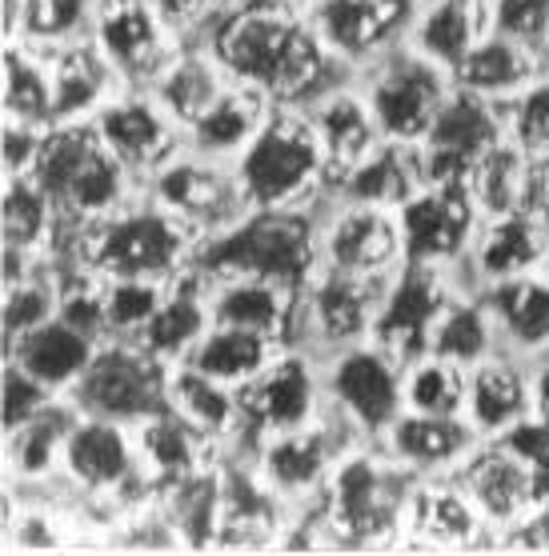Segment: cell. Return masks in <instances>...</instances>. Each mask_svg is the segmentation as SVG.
Returning a JSON list of instances; mask_svg holds the SVG:
<instances>
[{"instance_id": "f6af8a7d", "label": "cell", "mask_w": 549, "mask_h": 556, "mask_svg": "<svg viewBox=\"0 0 549 556\" xmlns=\"http://www.w3.org/2000/svg\"><path fill=\"white\" fill-rule=\"evenodd\" d=\"M57 228H61V208L40 189L37 177H4V192H0V237H4V244L49 256Z\"/></svg>"}, {"instance_id": "603a6c76", "label": "cell", "mask_w": 549, "mask_h": 556, "mask_svg": "<svg viewBox=\"0 0 549 556\" xmlns=\"http://www.w3.org/2000/svg\"><path fill=\"white\" fill-rule=\"evenodd\" d=\"M413 548H486L498 544L458 472L417 477L405 501V541Z\"/></svg>"}, {"instance_id": "44dd1931", "label": "cell", "mask_w": 549, "mask_h": 556, "mask_svg": "<svg viewBox=\"0 0 549 556\" xmlns=\"http://www.w3.org/2000/svg\"><path fill=\"white\" fill-rule=\"evenodd\" d=\"M422 0H313L309 21L321 45L349 68H365L409 37Z\"/></svg>"}, {"instance_id": "9c48e42d", "label": "cell", "mask_w": 549, "mask_h": 556, "mask_svg": "<svg viewBox=\"0 0 549 556\" xmlns=\"http://www.w3.org/2000/svg\"><path fill=\"white\" fill-rule=\"evenodd\" d=\"M325 377H321V356L297 344H285L273 356V365L241 389V437L225 456H249L257 441L273 432L305 429L325 417Z\"/></svg>"}, {"instance_id": "4316f807", "label": "cell", "mask_w": 549, "mask_h": 556, "mask_svg": "<svg viewBox=\"0 0 549 556\" xmlns=\"http://www.w3.org/2000/svg\"><path fill=\"white\" fill-rule=\"evenodd\" d=\"M305 113H309V125H313V132H317V140H321V152H325L329 189L346 177V173H353V168L385 140L358 80L337 85V89H329L325 97L309 101Z\"/></svg>"}, {"instance_id": "b9f144b4", "label": "cell", "mask_w": 549, "mask_h": 556, "mask_svg": "<svg viewBox=\"0 0 549 556\" xmlns=\"http://www.w3.org/2000/svg\"><path fill=\"white\" fill-rule=\"evenodd\" d=\"M534 185H537V156L513 144L510 137L494 144V149L477 161L470 177V192L477 208L486 216L517 213V208H534Z\"/></svg>"}, {"instance_id": "ee69618b", "label": "cell", "mask_w": 549, "mask_h": 556, "mask_svg": "<svg viewBox=\"0 0 549 556\" xmlns=\"http://www.w3.org/2000/svg\"><path fill=\"white\" fill-rule=\"evenodd\" d=\"M4 121L52 128V64L49 52L25 40H4Z\"/></svg>"}, {"instance_id": "f546056e", "label": "cell", "mask_w": 549, "mask_h": 556, "mask_svg": "<svg viewBox=\"0 0 549 556\" xmlns=\"http://www.w3.org/2000/svg\"><path fill=\"white\" fill-rule=\"evenodd\" d=\"M97 349H101V341H92L89 332L73 329L61 316H52V320H45L37 329H28L25 337L4 341V361L21 365L28 377H37L57 396H68L80 384V377L89 372Z\"/></svg>"}, {"instance_id": "680465c9", "label": "cell", "mask_w": 549, "mask_h": 556, "mask_svg": "<svg viewBox=\"0 0 549 556\" xmlns=\"http://www.w3.org/2000/svg\"><path fill=\"white\" fill-rule=\"evenodd\" d=\"M25 25V0H4V40H21Z\"/></svg>"}, {"instance_id": "74e56055", "label": "cell", "mask_w": 549, "mask_h": 556, "mask_svg": "<svg viewBox=\"0 0 549 556\" xmlns=\"http://www.w3.org/2000/svg\"><path fill=\"white\" fill-rule=\"evenodd\" d=\"M229 80L233 76L221 68V61L209 52V45H204L201 37H189L177 49V56L157 73L149 92H153V101L161 104V109L180 125V132H185L209 104L217 101L221 89H225Z\"/></svg>"}, {"instance_id": "f5cc1de1", "label": "cell", "mask_w": 549, "mask_h": 556, "mask_svg": "<svg viewBox=\"0 0 549 556\" xmlns=\"http://www.w3.org/2000/svg\"><path fill=\"white\" fill-rule=\"evenodd\" d=\"M57 392H49L37 377H28L25 368L4 361V384H0V417H4V432L21 429L25 420H33L40 408L49 405Z\"/></svg>"}, {"instance_id": "83f0119b", "label": "cell", "mask_w": 549, "mask_h": 556, "mask_svg": "<svg viewBox=\"0 0 549 556\" xmlns=\"http://www.w3.org/2000/svg\"><path fill=\"white\" fill-rule=\"evenodd\" d=\"M137 432V456H141V472L153 489H165V484H177L192 472H204V468H217L225 460V444L213 441L209 432H201L197 425L173 413V408H161L153 417H145L141 425H133Z\"/></svg>"}, {"instance_id": "ab89813d", "label": "cell", "mask_w": 549, "mask_h": 556, "mask_svg": "<svg viewBox=\"0 0 549 556\" xmlns=\"http://www.w3.org/2000/svg\"><path fill=\"white\" fill-rule=\"evenodd\" d=\"M169 408L225 444V453L241 437V389L221 384L209 372L192 368L189 361H177L169 368Z\"/></svg>"}, {"instance_id": "3957f363", "label": "cell", "mask_w": 549, "mask_h": 556, "mask_svg": "<svg viewBox=\"0 0 549 556\" xmlns=\"http://www.w3.org/2000/svg\"><path fill=\"white\" fill-rule=\"evenodd\" d=\"M417 472L397 465L377 441L349 448L317 501L325 544L394 548L405 541V501Z\"/></svg>"}, {"instance_id": "ba28073f", "label": "cell", "mask_w": 549, "mask_h": 556, "mask_svg": "<svg viewBox=\"0 0 549 556\" xmlns=\"http://www.w3.org/2000/svg\"><path fill=\"white\" fill-rule=\"evenodd\" d=\"M358 444H365V437L325 408V417L317 425L273 432L265 441H257V448L245 460L253 465V472L261 477L269 493L277 496L289 513H297V508L317 505L337 460Z\"/></svg>"}, {"instance_id": "7a4b0ae2", "label": "cell", "mask_w": 549, "mask_h": 556, "mask_svg": "<svg viewBox=\"0 0 549 556\" xmlns=\"http://www.w3.org/2000/svg\"><path fill=\"white\" fill-rule=\"evenodd\" d=\"M197 253L201 237L185 220L149 197H137L97 225H68L49 261L57 273L89 268L97 277L177 280L185 268L197 265Z\"/></svg>"}, {"instance_id": "d590c367", "label": "cell", "mask_w": 549, "mask_h": 556, "mask_svg": "<svg viewBox=\"0 0 549 556\" xmlns=\"http://www.w3.org/2000/svg\"><path fill=\"white\" fill-rule=\"evenodd\" d=\"M486 33L489 0H422L405 40L434 64L458 73V64L470 56L473 45Z\"/></svg>"}, {"instance_id": "94428289", "label": "cell", "mask_w": 549, "mask_h": 556, "mask_svg": "<svg viewBox=\"0 0 549 556\" xmlns=\"http://www.w3.org/2000/svg\"><path fill=\"white\" fill-rule=\"evenodd\" d=\"M297 4H313V0H297Z\"/></svg>"}, {"instance_id": "484cf974", "label": "cell", "mask_w": 549, "mask_h": 556, "mask_svg": "<svg viewBox=\"0 0 549 556\" xmlns=\"http://www.w3.org/2000/svg\"><path fill=\"white\" fill-rule=\"evenodd\" d=\"M209 277V273H204ZM209 308L217 325L253 329L277 344H297L301 289L265 277H209Z\"/></svg>"}, {"instance_id": "7c38bea8", "label": "cell", "mask_w": 549, "mask_h": 556, "mask_svg": "<svg viewBox=\"0 0 549 556\" xmlns=\"http://www.w3.org/2000/svg\"><path fill=\"white\" fill-rule=\"evenodd\" d=\"M145 197L161 208L185 220V225L204 241H213L233 225H241L253 213V204L245 197L237 168L229 161H213L192 149H180L169 165H161L153 177L145 180Z\"/></svg>"}, {"instance_id": "816d5d0a", "label": "cell", "mask_w": 549, "mask_h": 556, "mask_svg": "<svg viewBox=\"0 0 549 556\" xmlns=\"http://www.w3.org/2000/svg\"><path fill=\"white\" fill-rule=\"evenodd\" d=\"M489 28L541 52L549 40V0H489Z\"/></svg>"}, {"instance_id": "4dcf8cb0", "label": "cell", "mask_w": 549, "mask_h": 556, "mask_svg": "<svg viewBox=\"0 0 549 556\" xmlns=\"http://www.w3.org/2000/svg\"><path fill=\"white\" fill-rule=\"evenodd\" d=\"M49 64H52V125L92 121L104 104L113 101L116 92L128 89L92 40H80V45L49 52Z\"/></svg>"}, {"instance_id": "ffe728a7", "label": "cell", "mask_w": 549, "mask_h": 556, "mask_svg": "<svg viewBox=\"0 0 549 556\" xmlns=\"http://www.w3.org/2000/svg\"><path fill=\"white\" fill-rule=\"evenodd\" d=\"M92 45L128 89H149L157 73L177 56L185 37L157 13L153 0H101Z\"/></svg>"}, {"instance_id": "ac0fdd59", "label": "cell", "mask_w": 549, "mask_h": 556, "mask_svg": "<svg viewBox=\"0 0 549 556\" xmlns=\"http://www.w3.org/2000/svg\"><path fill=\"white\" fill-rule=\"evenodd\" d=\"M461 289H465L461 277L449 268L401 265V273L382 292L377 320H373V341L389 349L397 361H413V356L429 353L437 320Z\"/></svg>"}, {"instance_id": "8992f818", "label": "cell", "mask_w": 549, "mask_h": 556, "mask_svg": "<svg viewBox=\"0 0 549 556\" xmlns=\"http://www.w3.org/2000/svg\"><path fill=\"white\" fill-rule=\"evenodd\" d=\"M233 168L253 208H313L329 192L321 140L297 104H277Z\"/></svg>"}, {"instance_id": "bcb514c9", "label": "cell", "mask_w": 549, "mask_h": 556, "mask_svg": "<svg viewBox=\"0 0 549 556\" xmlns=\"http://www.w3.org/2000/svg\"><path fill=\"white\" fill-rule=\"evenodd\" d=\"M465 389H470V368L453 365L446 356L422 353L405 361V413L425 417H465Z\"/></svg>"}, {"instance_id": "db71d44e", "label": "cell", "mask_w": 549, "mask_h": 556, "mask_svg": "<svg viewBox=\"0 0 549 556\" xmlns=\"http://www.w3.org/2000/svg\"><path fill=\"white\" fill-rule=\"evenodd\" d=\"M45 132H49V128L4 121V128H0V161H4V177H28V173L37 168Z\"/></svg>"}, {"instance_id": "d4e9b609", "label": "cell", "mask_w": 549, "mask_h": 556, "mask_svg": "<svg viewBox=\"0 0 549 556\" xmlns=\"http://www.w3.org/2000/svg\"><path fill=\"white\" fill-rule=\"evenodd\" d=\"M529 417H534V361L494 353L470 368L465 420L482 441H501Z\"/></svg>"}, {"instance_id": "52a82bcc", "label": "cell", "mask_w": 549, "mask_h": 556, "mask_svg": "<svg viewBox=\"0 0 549 556\" xmlns=\"http://www.w3.org/2000/svg\"><path fill=\"white\" fill-rule=\"evenodd\" d=\"M358 85L370 101L373 116H377L382 137L401 140V144H422L434 128L437 113H441V104L449 101V92L458 89L453 73L422 56L409 40L365 64L358 73Z\"/></svg>"}, {"instance_id": "d6a6232c", "label": "cell", "mask_w": 549, "mask_h": 556, "mask_svg": "<svg viewBox=\"0 0 549 556\" xmlns=\"http://www.w3.org/2000/svg\"><path fill=\"white\" fill-rule=\"evenodd\" d=\"M277 104L269 101L265 92L253 89V85H241V80H229L221 97L209 109H204L189 128H185V149L201 152V156H213V161H237L253 137L261 132V125L269 121Z\"/></svg>"}, {"instance_id": "8d00e7d4", "label": "cell", "mask_w": 549, "mask_h": 556, "mask_svg": "<svg viewBox=\"0 0 549 556\" xmlns=\"http://www.w3.org/2000/svg\"><path fill=\"white\" fill-rule=\"evenodd\" d=\"M546 73V61L537 49H525L517 40L501 37L489 28L486 37L473 45V52L458 64L453 73V85L458 89H470L486 101L510 104L513 97H522L537 76Z\"/></svg>"}, {"instance_id": "e0dca14e", "label": "cell", "mask_w": 549, "mask_h": 556, "mask_svg": "<svg viewBox=\"0 0 549 556\" xmlns=\"http://www.w3.org/2000/svg\"><path fill=\"white\" fill-rule=\"evenodd\" d=\"M506 140V104L486 101L470 89H453L441 104L429 137L422 140L425 185H465L477 161Z\"/></svg>"}, {"instance_id": "91938a15", "label": "cell", "mask_w": 549, "mask_h": 556, "mask_svg": "<svg viewBox=\"0 0 549 556\" xmlns=\"http://www.w3.org/2000/svg\"><path fill=\"white\" fill-rule=\"evenodd\" d=\"M541 61H546V73H549V40H546V49H541Z\"/></svg>"}, {"instance_id": "11a10c76", "label": "cell", "mask_w": 549, "mask_h": 556, "mask_svg": "<svg viewBox=\"0 0 549 556\" xmlns=\"http://www.w3.org/2000/svg\"><path fill=\"white\" fill-rule=\"evenodd\" d=\"M153 4H157V13L165 16L169 25L189 40V37H201L204 28L213 25L233 0H153Z\"/></svg>"}, {"instance_id": "5b68a950", "label": "cell", "mask_w": 549, "mask_h": 556, "mask_svg": "<svg viewBox=\"0 0 549 556\" xmlns=\"http://www.w3.org/2000/svg\"><path fill=\"white\" fill-rule=\"evenodd\" d=\"M28 177H37L64 220H77V225H97L145 197V185L104 149L92 121L52 125L40 144L37 168Z\"/></svg>"}, {"instance_id": "5bb4252c", "label": "cell", "mask_w": 549, "mask_h": 556, "mask_svg": "<svg viewBox=\"0 0 549 556\" xmlns=\"http://www.w3.org/2000/svg\"><path fill=\"white\" fill-rule=\"evenodd\" d=\"M321 268L346 273V277L389 285L405 265V244L397 213L373 208V204L321 197Z\"/></svg>"}, {"instance_id": "d6986e66", "label": "cell", "mask_w": 549, "mask_h": 556, "mask_svg": "<svg viewBox=\"0 0 549 556\" xmlns=\"http://www.w3.org/2000/svg\"><path fill=\"white\" fill-rule=\"evenodd\" d=\"M382 292L385 285L346 277V273H333V268H317L313 280L301 289L297 349H309L325 361L329 353H341L349 344L370 341Z\"/></svg>"}, {"instance_id": "f1b7e54d", "label": "cell", "mask_w": 549, "mask_h": 556, "mask_svg": "<svg viewBox=\"0 0 549 556\" xmlns=\"http://www.w3.org/2000/svg\"><path fill=\"white\" fill-rule=\"evenodd\" d=\"M385 453L397 465H405L417 477H441V472H458L465 456L482 444L465 417H425V413H401L389 425L382 441Z\"/></svg>"}, {"instance_id": "f907efd6", "label": "cell", "mask_w": 549, "mask_h": 556, "mask_svg": "<svg viewBox=\"0 0 549 556\" xmlns=\"http://www.w3.org/2000/svg\"><path fill=\"white\" fill-rule=\"evenodd\" d=\"M506 137L537 161L549 156V73H541L522 97L506 104Z\"/></svg>"}, {"instance_id": "30bf717a", "label": "cell", "mask_w": 549, "mask_h": 556, "mask_svg": "<svg viewBox=\"0 0 549 556\" xmlns=\"http://www.w3.org/2000/svg\"><path fill=\"white\" fill-rule=\"evenodd\" d=\"M321 377H325L329 413L346 420L349 429H358L365 441H382L389 425L405 413V392H401L405 361H397L373 337L325 356Z\"/></svg>"}, {"instance_id": "2e32d148", "label": "cell", "mask_w": 549, "mask_h": 556, "mask_svg": "<svg viewBox=\"0 0 549 556\" xmlns=\"http://www.w3.org/2000/svg\"><path fill=\"white\" fill-rule=\"evenodd\" d=\"M458 481L498 541L549 505V477L506 441L477 444L458 468Z\"/></svg>"}, {"instance_id": "9f6ffc18", "label": "cell", "mask_w": 549, "mask_h": 556, "mask_svg": "<svg viewBox=\"0 0 549 556\" xmlns=\"http://www.w3.org/2000/svg\"><path fill=\"white\" fill-rule=\"evenodd\" d=\"M534 413L549 420V356L534 361Z\"/></svg>"}, {"instance_id": "7402d4cb", "label": "cell", "mask_w": 549, "mask_h": 556, "mask_svg": "<svg viewBox=\"0 0 549 556\" xmlns=\"http://www.w3.org/2000/svg\"><path fill=\"white\" fill-rule=\"evenodd\" d=\"M97 137L104 149L133 173V177L149 180L161 165H169L180 149H185V132L173 116L153 101L149 89H125L92 116Z\"/></svg>"}, {"instance_id": "1f68e13d", "label": "cell", "mask_w": 549, "mask_h": 556, "mask_svg": "<svg viewBox=\"0 0 549 556\" xmlns=\"http://www.w3.org/2000/svg\"><path fill=\"white\" fill-rule=\"evenodd\" d=\"M494 325H498L501 353H513L522 361L549 356V265L525 277L501 280L482 289Z\"/></svg>"}, {"instance_id": "7dc6e473", "label": "cell", "mask_w": 549, "mask_h": 556, "mask_svg": "<svg viewBox=\"0 0 549 556\" xmlns=\"http://www.w3.org/2000/svg\"><path fill=\"white\" fill-rule=\"evenodd\" d=\"M101 0H25L21 40L40 52H57L92 40Z\"/></svg>"}, {"instance_id": "c3c4849f", "label": "cell", "mask_w": 549, "mask_h": 556, "mask_svg": "<svg viewBox=\"0 0 549 556\" xmlns=\"http://www.w3.org/2000/svg\"><path fill=\"white\" fill-rule=\"evenodd\" d=\"M104 280V325L109 341H141L169 292V280L101 277Z\"/></svg>"}, {"instance_id": "e575fe53", "label": "cell", "mask_w": 549, "mask_h": 556, "mask_svg": "<svg viewBox=\"0 0 549 556\" xmlns=\"http://www.w3.org/2000/svg\"><path fill=\"white\" fill-rule=\"evenodd\" d=\"M425 189V168H422V144H401V140H382L377 149L361 161L353 173L337 180L329 197L353 204H373V208H389L397 213L401 204Z\"/></svg>"}, {"instance_id": "681fc988", "label": "cell", "mask_w": 549, "mask_h": 556, "mask_svg": "<svg viewBox=\"0 0 549 556\" xmlns=\"http://www.w3.org/2000/svg\"><path fill=\"white\" fill-rule=\"evenodd\" d=\"M61 313V280L45 265L33 277L4 285V304H0V320H4V341L25 337L28 329H37L45 320Z\"/></svg>"}, {"instance_id": "60d3db41", "label": "cell", "mask_w": 549, "mask_h": 556, "mask_svg": "<svg viewBox=\"0 0 549 556\" xmlns=\"http://www.w3.org/2000/svg\"><path fill=\"white\" fill-rule=\"evenodd\" d=\"M285 344H277L273 337H261L253 329H237V325H209L204 337L192 344V353L185 356L192 368L209 372L213 380L229 384V389H245L253 384L269 365L273 356L282 353Z\"/></svg>"}, {"instance_id": "7bdbcfd3", "label": "cell", "mask_w": 549, "mask_h": 556, "mask_svg": "<svg viewBox=\"0 0 549 556\" xmlns=\"http://www.w3.org/2000/svg\"><path fill=\"white\" fill-rule=\"evenodd\" d=\"M429 353L446 356V361H453L461 368L482 365L494 353H501L498 325H494V313H489L482 292L461 289L446 304V313H441L434 329V341H429Z\"/></svg>"}, {"instance_id": "277c9868", "label": "cell", "mask_w": 549, "mask_h": 556, "mask_svg": "<svg viewBox=\"0 0 549 556\" xmlns=\"http://www.w3.org/2000/svg\"><path fill=\"white\" fill-rule=\"evenodd\" d=\"M197 268L209 277H265L305 289L321 268V213L253 208L241 225L201 244Z\"/></svg>"}, {"instance_id": "6da1fadb", "label": "cell", "mask_w": 549, "mask_h": 556, "mask_svg": "<svg viewBox=\"0 0 549 556\" xmlns=\"http://www.w3.org/2000/svg\"><path fill=\"white\" fill-rule=\"evenodd\" d=\"M201 40L233 80L261 89L273 104L305 109L337 85L358 80V68L321 45L309 4L297 0H233Z\"/></svg>"}, {"instance_id": "4fadbf2b", "label": "cell", "mask_w": 549, "mask_h": 556, "mask_svg": "<svg viewBox=\"0 0 549 556\" xmlns=\"http://www.w3.org/2000/svg\"><path fill=\"white\" fill-rule=\"evenodd\" d=\"M169 368L173 365L149 353L141 341H104L68 396L80 405V413L141 425L169 405Z\"/></svg>"}, {"instance_id": "6f0895ef", "label": "cell", "mask_w": 549, "mask_h": 556, "mask_svg": "<svg viewBox=\"0 0 549 556\" xmlns=\"http://www.w3.org/2000/svg\"><path fill=\"white\" fill-rule=\"evenodd\" d=\"M534 213L546 220L549 228V156L537 161V185H534Z\"/></svg>"}, {"instance_id": "836d02e7", "label": "cell", "mask_w": 549, "mask_h": 556, "mask_svg": "<svg viewBox=\"0 0 549 556\" xmlns=\"http://www.w3.org/2000/svg\"><path fill=\"white\" fill-rule=\"evenodd\" d=\"M80 405L73 396H52L37 417L21 429L4 432V481L40 484L61 472V456L68 444V432L77 429Z\"/></svg>"}, {"instance_id": "f35d334b", "label": "cell", "mask_w": 549, "mask_h": 556, "mask_svg": "<svg viewBox=\"0 0 549 556\" xmlns=\"http://www.w3.org/2000/svg\"><path fill=\"white\" fill-rule=\"evenodd\" d=\"M213 325V308H209V277L192 265L177 280H169V292L157 316L149 320L141 344L157 353L165 365H177L192 353V344L201 341L204 329Z\"/></svg>"}, {"instance_id": "9a60e30c", "label": "cell", "mask_w": 549, "mask_h": 556, "mask_svg": "<svg viewBox=\"0 0 549 556\" xmlns=\"http://www.w3.org/2000/svg\"><path fill=\"white\" fill-rule=\"evenodd\" d=\"M486 213L465 185H425L397 208L405 265H429L461 273Z\"/></svg>"}, {"instance_id": "8fae6325", "label": "cell", "mask_w": 549, "mask_h": 556, "mask_svg": "<svg viewBox=\"0 0 549 556\" xmlns=\"http://www.w3.org/2000/svg\"><path fill=\"white\" fill-rule=\"evenodd\" d=\"M57 477L73 493L92 496V501H116V505H125V513L157 496V489L141 472L133 425L92 417V413H80L77 429L68 432Z\"/></svg>"}, {"instance_id": "cb8c5ba5", "label": "cell", "mask_w": 549, "mask_h": 556, "mask_svg": "<svg viewBox=\"0 0 549 556\" xmlns=\"http://www.w3.org/2000/svg\"><path fill=\"white\" fill-rule=\"evenodd\" d=\"M549 265V228L534 208L486 216L477 228L465 265H461V285L473 292L501 285V280L525 277Z\"/></svg>"}]
</instances>
